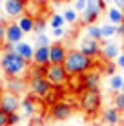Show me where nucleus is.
<instances>
[{
    "instance_id": "f257e3e1",
    "label": "nucleus",
    "mask_w": 124,
    "mask_h": 126,
    "mask_svg": "<svg viewBox=\"0 0 124 126\" xmlns=\"http://www.w3.org/2000/svg\"><path fill=\"white\" fill-rule=\"evenodd\" d=\"M62 64L71 77H77V75H82V73H86V71L95 68V59L88 57L80 49H69L68 55H66V60Z\"/></svg>"
},
{
    "instance_id": "f03ea898",
    "label": "nucleus",
    "mask_w": 124,
    "mask_h": 126,
    "mask_svg": "<svg viewBox=\"0 0 124 126\" xmlns=\"http://www.w3.org/2000/svg\"><path fill=\"white\" fill-rule=\"evenodd\" d=\"M0 68L6 77H15V75H24L29 68V62L24 57H20L15 49H11V51H2Z\"/></svg>"
},
{
    "instance_id": "7ed1b4c3",
    "label": "nucleus",
    "mask_w": 124,
    "mask_h": 126,
    "mask_svg": "<svg viewBox=\"0 0 124 126\" xmlns=\"http://www.w3.org/2000/svg\"><path fill=\"white\" fill-rule=\"evenodd\" d=\"M79 104L84 113L95 115L102 106V95H100V92H88V90H84V92H80Z\"/></svg>"
},
{
    "instance_id": "20e7f679",
    "label": "nucleus",
    "mask_w": 124,
    "mask_h": 126,
    "mask_svg": "<svg viewBox=\"0 0 124 126\" xmlns=\"http://www.w3.org/2000/svg\"><path fill=\"white\" fill-rule=\"evenodd\" d=\"M46 77H48V80L53 84V88H62V86H66L68 82H69V73L66 71V68H64V64H48L46 66Z\"/></svg>"
},
{
    "instance_id": "39448f33",
    "label": "nucleus",
    "mask_w": 124,
    "mask_h": 126,
    "mask_svg": "<svg viewBox=\"0 0 124 126\" xmlns=\"http://www.w3.org/2000/svg\"><path fill=\"white\" fill-rule=\"evenodd\" d=\"M28 88H29V93H31L33 97H37V99H46L51 92H53V84L48 80L46 75L29 79L28 80Z\"/></svg>"
},
{
    "instance_id": "423d86ee",
    "label": "nucleus",
    "mask_w": 124,
    "mask_h": 126,
    "mask_svg": "<svg viewBox=\"0 0 124 126\" xmlns=\"http://www.w3.org/2000/svg\"><path fill=\"white\" fill-rule=\"evenodd\" d=\"M106 9V2L104 0H88V6L86 9L82 11V16H80V22L82 24H91V22H97V18L104 13Z\"/></svg>"
},
{
    "instance_id": "0eeeda50",
    "label": "nucleus",
    "mask_w": 124,
    "mask_h": 126,
    "mask_svg": "<svg viewBox=\"0 0 124 126\" xmlns=\"http://www.w3.org/2000/svg\"><path fill=\"white\" fill-rule=\"evenodd\" d=\"M20 95L13 93L9 90H2L0 92V108H2L6 113H13V111L20 110Z\"/></svg>"
},
{
    "instance_id": "6e6552de",
    "label": "nucleus",
    "mask_w": 124,
    "mask_h": 126,
    "mask_svg": "<svg viewBox=\"0 0 124 126\" xmlns=\"http://www.w3.org/2000/svg\"><path fill=\"white\" fill-rule=\"evenodd\" d=\"M102 73L97 69H89V71L80 75V88L88 90V92H100V80H102Z\"/></svg>"
},
{
    "instance_id": "1a4fd4ad",
    "label": "nucleus",
    "mask_w": 124,
    "mask_h": 126,
    "mask_svg": "<svg viewBox=\"0 0 124 126\" xmlns=\"http://www.w3.org/2000/svg\"><path fill=\"white\" fill-rule=\"evenodd\" d=\"M48 115L53 121H64V119H68V117L73 115V104L64 102V101H57V102L49 104Z\"/></svg>"
},
{
    "instance_id": "9d476101",
    "label": "nucleus",
    "mask_w": 124,
    "mask_h": 126,
    "mask_svg": "<svg viewBox=\"0 0 124 126\" xmlns=\"http://www.w3.org/2000/svg\"><path fill=\"white\" fill-rule=\"evenodd\" d=\"M100 40H95V38H91V37H88V35H84L82 38H80V42H79V49L82 51V53H86L88 57H91V59H95V57H99L100 55Z\"/></svg>"
},
{
    "instance_id": "9b49d317",
    "label": "nucleus",
    "mask_w": 124,
    "mask_h": 126,
    "mask_svg": "<svg viewBox=\"0 0 124 126\" xmlns=\"http://www.w3.org/2000/svg\"><path fill=\"white\" fill-rule=\"evenodd\" d=\"M4 90H9L13 93L22 95L28 92V79H24L22 75H15V77H6L4 79Z\"/></svg>"
},
{
    "instance_id": "f8f14e48",
    "label": "nucleus",
    "mask_w": 124,
    "mask_h": 126,
    "mask_svg": "<svg viewBox=\"0 0 124 126\" xmlns=\"http://www.w3.org/2000/svg\"><path fill=\"white\" fill-rule=\"evenodd\" d=\"M26 0H4V11L7 16H20L26 13Z\"/></svg>"
},
{
    "instance_id": "ddd939ff",
    "label": "nucleus",
    "mask_w": 124,
    "mask_h": 126,
    "mask_svg": "<svg viewBox=\"0 0 124 126\" xmlns=\"http://www.w3.org/2000/svg\"><path fill=\"white\" fill-rule=\"evenodd\" d=\"M68 49L66 46L60 44V42H55V44H49V62L53 64H62L66 60Z\"/></svg>"
},
{
    "instance_id": "4468645a",
    "label": "nucleus",
    "mask_w": 124,
    "mask_h": 126,
    "mask_svg": "<svg viewBox=\"0 0 124 126\" xmlns=\"http://www.w3.org/2000/svg\"><path fill=\"white\" fill-rule=\"evenodd\" d=\"M20 108H22L24 117H28V119H31V117L40 110V108H38V102H37V97H33L31 93L20 101Z\"/></svg>"
},
{
    "instance_id": "2eb2a0df",
    "label": "nucleus",
    "mask_w": 124,
    "mask_h": 126,
    "mask_svg": "<svg viewBox=\"0 0 124 126\" xmlns=\"http://www.w3.org/2000/svg\"><path fill=\"white\" fill-rule=\"evenodd\" d=\"M24 38V31L20 29L18 22H9L6 24V40L4 42H11V44H16Z\"/></svg>"
},
{
    "instance_id": "dca6fc26",
    "label": "nucleus",
    "mask_w": 124,
    "mask_h": 126,
    "mask_svg": "<svg viewBox=\"0 0 124 126\" xmlns=\"http://www.w3.org/2000/svg\"><path fill=\"white\" fill-rule=\"evenodd\" d=\"M100 55H102V59L104 60H113V59H117L119 55H121V47H119L115 42H106L104 38L100 40Z\"/></svg>"
},
{
    "instance_id": "f3484780",
    "label": "nucleus",
    "mask_w": 124,
    "mask_h": 126,
    "mask_svg": "<svg viewBox=\"0 0 124 126\" xmlns=\"http://www.w3.org/2000/svg\"><path fill=\"white\" fill-rule=\"evenodd\" d=\"M102 123L108 124V126H117L121 123V110L119 108H106L104 111H102Z\"/></svg>"
},
{
    "instance_id": "a211bd4d",
    "label": "nucleus",
    "mask_w": 124,
    "mask_h": 126,
    "mask_svg": "<svg viewBox=\"0 0 124 126\" xmlns=\"http://www.w3.org/2000/svg\"><path fill=\"white\" fill-rule=\"evenodd\" d=\"M33 62L38 64V66H48L49 62V46H37L35 53H33Z\"/></svg>"
},
{
    "instance_id": "6ab92c4d",
    "label": "nucleus",
    "mask_w": 124,
    "mask_h": 126,
    "mask_svg": "<svg viewBox=\"0 0 124 126\" xmlns=\"http://www.w3.org/2000/svg\"><path fill=\"white\" fill-rule=\"evenodd\" d=\"M15 51L20 55V57H24L28 62H33V53H35V47H33L31 44L20 40V42H16V44H15Z\"/></svg>"
},
{
    "instance_id": "aec40b11",
    "label": "nucleus",
    "mask_w": 124,
    "mask_h": 126,
    "mask_svg": "<svg viewBox=\"0 0 124 126\" xmlns=\"http://www.w3.org/2000/svg\"><path fill=\"white\" fill-rule=\"evenodd\" d=\"M18 26H20V29H22L24 33H31L33 28H35V16L28 15V13L20 15L18 16Z\"/></svg>"
},
{
    "instance_id": "412c9836",
    "label": "nucleus",
    "mask_w": 124,
    "mask_h": 126,
    "mask_svg": "<svg viewBox=\"0 0 124 126\" xmlns=\"http://www.w3.org/2000/svg\"><path fill=\"white\" fill-rule=\"evenodd\" d=\"M106 15H108V20L111 24H121L124 22V9H121V7H108V11H106Z\"/></svg>"
},
{
    "instance_id": "4be33fe9",
    "label": "nucleus",
    "mask_w": 124,
    "mask_h": 126,
    "mask_svg": "<svg viewBox=\"0 0 124 126\" xmlns=\"http://www.w3.org/2000/svg\"><path fill=\"white\" fill-rule=\"evenodd\" d=\"M86 35L95 38V40H102V31H100V26L97 22H91V24L86 26Z\"/></svg>"
},
{
    "instance_id": "5701e85b",
    "label": "nucleus",
    "mask_w": 124,
    "mask_h": 126,
    "mask_svg": "<svg viewBox=\"0 0 124 126\" xmlns=\"http://www.w3.org/2000/svg\"><path fill=\"white\" fill-rule=\"evenodd\" d=\"M44 73H46V68L44 66H38V64L33 62L31 66L28 68V71H26V75H28L26 79H28V80L29 79H35V77H40V75H44Z\"/></svg>"
},
{
    "instance_id": "b1692460",
    "label": "nucleus",
    "mask_w": 124,
    "mask_h": 126,
    "mask_svg": "<svg viewBox=\"0 0 124 126\" xmlns=\"http://www.w3.org/2000/svg\"><path fill=\"white\" fill-rule=\"evenodd\" d=\"M64 20H66L68 24H77V20H79V11L75 9V7H66L62 13Z\"/></svg>"
},
{
    "instance_id": "393cba45",
    "label": "nucleus",
    "mask_w": 124,
    "mask_h": 126,
    "mask_svg": "<svg viewBox=\"0 0 124 126\" xmlns=\"http://www.w3.org/2000/svg\"><path fill=\"white\" fill-rule=\"evenodd\" d=\"M122 80H124V77H122V75H117V73L110 75V90H113V92H121V88H122Z\"/></svg>"
},
{
    "instance_id": "a878e982",
    "label": "nucleus",
    "mask_w": 124,
    "mask_h": 126,
    "mask_svg": "<svg viewBox=\"0 0 124 126\" xmlns=\"http://www.w3.org/2000/svg\"><path fill=\"white\" fill-rule=\"evenodd\" d=\"M100 31H102V38H111L113 35H117V26L108 22V24H102L100 26Z\"/></svg>"
},
{
    "instance_id": "bb28decb",
    "label": "nucleus",
    "mask_w": 124,
    "mask_h": 126,
    "mask_svg": "<svg viewBox=\"0 0 124 126\" xmlns=\"http://www.w3.org/2000/svg\"><path fill=\"white\" fill-rule=\"evenodd\" d=\"M64 24H66V20H64L62 15H58V13L51 15V18H49V26L51 28H64Z\"/></svg>"
},
{
    "instance_id": "cd10ccee",
    "label": "nucleus",
    "mask_w": 124,
    "mask_h": 126,
    "mask_svg": "<svg viewBox=\"0 0 124 126\" xmlns=\"http://www.w3.org/2000/svg\"><path fill=\"white\" fill-rule=\"evenodd\" d=\"M49 44H51V38L44 31L35 35V46H49Z\"/></svg>"
},
{
    "instance_id": "c85d7f7f",
    "label": "nucleus",
    "mask_w": 124,
    "mask_h": 126,
    "mask_svg": "<svg viewBox=\"0 0 124 126\" xmlns=\"http://www.w3.org/2000/svg\"><path fill=\"white\" fill-rule=\"evenodd\" d=\"M46 28H48V22H46V18H42V16H37V18H35V28H33V31H35V33H42Z\"/></svg>"
},
{
    "instance_id": "c756f323",
    "label": "nucleus",
    "mask_w": 124,
    "mask_h": 126,
    "mask_svg": "<svg viewBox=\"0 0 124 126\" xmlns=\"http://www.w3.org/2000/svg\"><path fill=\"white\" fill-rule=\"evenodd\" d=\"M113 102H115V108H119L121 111H124V92H117L115 93Z\"/></svg>"
},
{
    "instance_id": "7c9ffc66",
    "label": "nucleus",
    "mask_w": 124,
    "mask_h": 126,
    "mask_svg": "<svg viewBox=\"0 0 124 126\" xmlns=\"http://www.w3.org/2000/svg\"><path fill=\"white\" fill-rule=\"evenodd\" d=\"M100 73H106V75H113L115 73V64L111 62V60H106L104 66H102V71Z\"/></svg>"
},
{
    "instance_id": "2f4dec72",
    "label": "nucleus",
    "mask_w": 124,
    "mask_h": 126,
    "mask_svg": "<svg viewBox=\"0 0 124 126\" xmlns=\"http://www.w3.org/2000/svg\"><path fill=\"white\" fill-rule=\"evenodd\" d=\"M18 123H20V115H18V111L7 113V124H9V126H16Z\"/></svg>"
},
{
    "instance_id": "473e14b6",
    "label": "nucleus",
    "mask_w": 124,
    "mask_h": 126,
    "mask_svg": "<svg viewBox=\"0 0 124 126\" xmlns=\"http://www.w3.org/2000/svg\"><path fill=\"white\" fill-rule=\"evenodd\" d=\"M86 6H88V0H75V9L79 13H82L86 9Z\"/></svg>"
},
{
    "instance_id": "72a5a7b5",
    "label": "nucleus",
    "mask_w": 124,
    "mask_h": 126,
    "mask_svg": "<svg viewBox=\"0 0 124 126\" xmlns=\"http://www.w3.org/2000/svg\"><path fill=\"white\" fill-rule=\"evenodd\" d=\"M64 35H66L64 28H53V37H55V38H62Z\"/></svg>"
},
{
    "instance_id": "f704fd0d",
    "label": "nucleus",
    "mask_w": 124,
    "mask_h": 126,
    "mask_svg": "<svg viewBox=\"0 0 124 126\" xmlns=\"http://www.w3.org/2000/svg\"><path fill=\"white\" fill-rule=\"evenodd\" d=\"M0 126H9L7 124V113L0 108Z\"/></svg>"
},
{
    "instance_id": "c9c22d12",
    "label": "nucleus",
    "mask_w": 124,
    "mask_h": 126,
    "mask_svg": "<svg viewBox=\"0 0 124 126\" xmlns=\"http://www.w3.org/2000/svg\"><path fill=\"white\" fill-rule=\"evenodd\" d=\"M4 40H6V24L4 20H0V42L4 44Z\"/></svg>"
},
{
    "instance_id": "e433bc0d",
    "label": "nucleus",
    "mask_w": 124,
    "mask_h": 126,
    "mask_svg": "<svg viewBox=\"0 0 124 126\" xmlns=\"http://www.w3.org/2000/svg\"><path fill=\"white\" fill-rule=\"evenodd\" d=\"M115 60H117V66L124 71V53H121V55H119V57L115 59Z\"/></svg>"
},
{
    "instance_id": "4c0bfd02",
    "label": "nucleus",
    "mask_w": 124,
    "mask_h": 126,
    "mask_svg": "<svg viewBox=\"0 0 124 126\" xmlns=\"http://www.w3.org/2000/svg\"><path fill=\"white\" fill-rule=\"evenodd\" d=\"M117 35L119 37H124V22L117 24Z\"/></svg>"
},
{
    "instance_id": "58836bf2",
    "label": "nucleus",
    "mask_w": 124,
    "mask_h": 126,
    "mask_svg": "<svg viewBox=\"0 0 124 126\" xmlns=\"http://www.w3.org/2000/svg\"><path fill=\"white\" fill-rule=\"evenodd\" d=\"M115 6H117V7H121V9H124V0H115Z\"/></svg>"
},
{
    "instance_id": "ea45409f",
    "label": "nucleus",
    "mask_w": 124,
    "mask_h": 126,
    "mask_svg": "<svg viewBox=\"0 0 124 126\" xmlns=\"http://www.w3.org/2000/svg\"><path fill=\"white\" fill-rule=\"evenodd\" d=\"M31 2H35V4H40V6H44L48 0H31Z\"/></svg>"
},
{
    "instance_id": "a19ab883",
    "label": "nucleus",
    "mask_w": 124,
    "mask_h": 126,
    "mask_svg": "<svg viewBox=\"0 0 124 126\" xmlns=\"http://www.w3.org/2000/svg\"><path fill=\"white\" fill-rule=\"evenodd\" d=\"M53 2H71V0H53Z\"/></svg>"
},
{
    "instance_id": "79ce46f5",
    "label": "nucleus",
    "mask_w": 124,
    "mask_h": 126,
    "mask_svg": "<svg viewBox=\"0 0 124 126\" xmlns=\"http://www.w3.org/2000/svg\"><path fill=\"white\" fill-rule=\"evenodd\" d=\"M104 2H106V4H113L115 0H104Z\"/></svg>"
},
{
    "instance_id": "37998d69",
    "label": "nucleus",
    "mask_w": 124,
    "mask_h": 126,
    "mask_svg": "<svg viewBox=\"0 0 124 126\" xmlns=\"http://www.w3.org/2000/svg\"><path fill=\"white\" fill-rule=\"evenodd\" d=\"M28 126H38V124H35V123H29Z\"/></svg>"
},
{
    "instance_id": "c03bdc74",
    "label": "nucleus",
    "mask_w": 124,
    "mask_h": 126,
    "mask_svg": "<svg viewBox=\"0 0 124 126\" xmlns=\"http://www.w3.org/2000/svg\"><path fill=\"white\" fill-rule=\"evenodd\" d=\"M121 92H124V80H122V88H121Z\"/></svg>"
},
{
    "instance_id": "a18cd8bd",
    "label": "nucleus",
    "mask_w": 124,
    "mask_h": 126,
    "mask_svg": "<svg viewBox=\"0 0 124 126\" xmlns=\"http://www.w3.org/2000/svg\"><path fill=\"white\" fill-rule=\"evenodd\" d=\"M0 49H2V42H0Z\"/></svg>"
},
{
    "instance_id": "49530a36",
    "label": "nucleus",
    "mask_w": 124,
    "mask_h": 126,
    "mask_svg": "<svg viewBox=\"0 0 124 126\" xmlns=\"http://www.w3.org/2000/svg\"><path fill=\"white\" fill-rule=\"evenodd\" d=\"M60 126H66V124H60Z\"/></svg>"
},
{
    "instance_id": "de8ad7c7",
    "label": "nucleus",
    "mask_w": 124,
    "mask_h": 126,
    "mask_svg": "<svg viewBox=\"0 0 124 126\" xmlns=\"http://www.w3.org/2000/svg\"><path fill=\"white\" fill-rule=\"evenodd\" d=\"M0 2H4V0H0Z\"/></svg>"
},
{
    "instance_id": "09e8293b",
    "label": "nucleus",
    "mask_w": 124,
    "mask_h": 126,
    "mask_svg": "<svg viewBox=\"0 0 124 126\" xmlns=\"http://www.w3.org/2000/svg\"><path fill=\"white\" fill-rule=\"evenodd\" d=\"M0 71H2V68H0Z\"/></svg>"
}]
</instances>
